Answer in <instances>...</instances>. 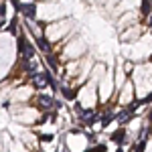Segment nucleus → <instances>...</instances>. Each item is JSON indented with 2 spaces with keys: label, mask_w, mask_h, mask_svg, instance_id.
<instances>
[{
  "label": "nucleus",
  "mask_w": 152,
  "mask_h": 152,
  "mask_svg": "<svg viewBox=\"0 0 152 152\" xmlns=\"http://www.w3.org/2000/svg\"><path fill=\"white\" fill-rule=\"evenodd\" d=\"M75 28H77V26L73 23V18L67 16V18H63V20L45 24V39H47L49 43H53V47H55L59 41H63V39L69 35V33H73Z\"/></svg>",
  "instance_id": "nucleus-1"
},
{
  "label": "nucleus",
  "mask_w": 152,
  "mask_h": 152,
  "mask_svg": "<svg viewBox=\"0 0 152 152\" xmlns=\"http://www.w3.org/2000/svg\"><path fill=\"white\" fill-rule=\"evenodd\" d=\"M85 55H87V43H85V39H81V37L73 39L69 45L59 53V57L67 59V61H77V59H83Z\"/></svg>",
  "instance_id": "nucleus-2"
},
{
  "label": "nucleus",
  "mask_w": 152,
  "mask_h": 152,
  "mask_svg": "<svg viewBox=\"0 0 152 152\" xmlns=\"http://www.w3.org/2000/svg\"><path fill=\"white\" fill-rule=\"evenodd\" d=\"M33 102H35V107L43 114H51V112H57L55 107H57V97L51 94H37L33 97Z\"/></svg>",
  "instance_id": "nucleus-3"
},
{
  "label": "nucleus",
  "mask_w": 152,
  "mask_h": 152,
  "mask_svg": "<svg viewBox=\"0 0 152 152\" xmlns=\"http://www.w3.org/2000/svg\"><path fill=\"white\" fill-rule=\"evenodd\" d=\"M39 118H41V112L37 110L35 105L33 107H28V105H24V110L20 114H16V116H12V120L16 122V124H23V126H37V122H39Z\"/></svg>",
  "instance_id": "nucleus-4"
},
{
  "label": "nucleus",
  "mask_w": 152,
  "mask_h": 152,
  "mask_svg": "<svg viewBox=\"0 0 152 152\" xmlns=\"http://www.w3.org/2000/svg\"><path fill=\"white\" fill-rule=\"evenodd\" d=\"M35 87H33V85H31V83H28V85H26V83H24L23 87H18V89H14V91H12L10 94V99H12V104H28V102H31V99H33V97H35Z\"/></svg>",
  "instance_id": "nucleus-5"
},
{
  "label": "nucleus",
  "mask_w": 152,
  "mask_h": 152,
  "mask_svg": "<svg viewBox=\"0 0 152 152\" xmlns=\"http://www.w3.org/2000/svg\"><path fill=\"white\" fill-rule=\"evenodd\" d=\"M114 79H112V67L107 69V75H105L104 79L99 81V97H102V102H107V97L112 95V91H114Z\"/></svg>",
  "instance_id": "nucleus-6"
},
{
  "label": "nucleus",
  "mask_w": 152,
  "mask_h": 152,
  "mask_svg": "<svg viewBox=\"0 0 152 152\" xmlns=\"http://www.w3.org/2000/svg\"><path fill=\"white\" fill-rule=\"evenodd\" d=\"M140 33H142V26L140 24H134V26H128L120 33V41L122 43H134L140 39Z\"/></svg>",
  "instance_id": "nucleus-7"
},
{
  "label": "nucleus",
  "mask_w": 152,
  "mask_h": 152,
  "mask_svg": "<svg viewBox=\"0 0 152 152\" xmlns=\"http://www.w3.org/2000/svg\"><path fill=\"white\" fill-rule=\"evenodd\" d=\"M134 104V83L126 81V85L122 87V94H120V105L128 107Z\"/></svg>",
  "instance_id": "nucleus-8"
},
{
  "label": "nucleus",
  "mask_w": 152,
  "mask_h": 152,
  "mask_svg": "<svg viewBox=\"0 0 152 152\" xmlns=\"http://www.w3.org/2000/svg\"><path fill=\"white\" fill-rule=\"evenodd\" d=\"M45 63H47L49 67L47 69L55 75V73H59V71H63V67H61V57H59L57 53H51V55H47L45 57Z\"/></svg>",
  "instance_id": "nucleus-9"
},
{
  "label": "nucleus",
  "mask_w": 152,
  "mask_h": 152,
  "mask_svg": "<svg viewBox=\"0 0 152 152\" xmlns=\"http://www.w3.org/2000/svg\"><path fill=\"white\" fill-rule=\"evenodd\" d=\"M35 47H37L39 53H43V57H47V55H51V53H55L53 43H49L45 37H43V39H37V41H35Z\"/></svg>",
  "instance_id": "nucleus-10"
},
{
  "label": "nucleus",
  "mask_w": 152,
  "mask_h": 152,
  "mask_svg": "<svg viewBox=\"0 0 152 152\" xmlns=\"http://www.w3.org/2000/svg\"><path fill=\"white\" fill-rule=\"evenodd\" d=\"M35 55H37V47H35V43H26L23 49H20V59L23 61H33L35 59Z\"/></svg>",
  "instance_id": "nucleus-11"
},
{
  "label": "nucleus",
  "mask_w": 152,
  "mask_h": 152,
  "mask_svg": "<svg viewBox=\"0 0 152 152\" xmlns=\"http://www.w3.org/2000/svg\"><path fill=\"white\" fill-rule=\"evenodd\" d=\"M12 138H10V134L6 132V130H2L0 132V152H10L12 148Z\"/></svg>",
  "instance_id": "nucleus-12"
},
{
  "label": "nucleus",
  "mask_w": 152,
  "mask_h": 152,
  "mask_svg": "<svg viewBox=\"0 0 152 152\" xmlns=\"http://www.w3.org/2000/svg\"><path fill=\"white\" fill-rule=\"evenodd\" d=\"M59 91H61V95L67 99V102H75V97H77V87H71V85H61L59 87Z\"/></svg>",
  "instance_id": "nucleus-13"
},
{
  "label": "nucleus",
  "mask_w": 152,
  "mask_h": 152,
  "mask_svg": "<svg viewBox=\"0 0 152 152\" xmlns=\"http://www.w3.org/2000/svg\"><path fill=\"white\" fill-rule=\"evenodd\" d=\"M20 31H23V28L18 26V14H16V16H12L10 20H8V24H6V33L12 35V37H18Z\"/></svg>",
  "instance_id": "nucleus-14"
},
{
  "label": "nucleus",
  "mask_w": 152,
  "mask_h": 152,
  "mask_svg": "<svg viewBox=\"0 0 152 152\" xmlns=\"http://www.w3.org/2000/svg\"><path fill=\"white\" fill-rule=\"evenodd\" d=\"M110 140H112V142H116L118 146H124V142H126V130H124V128H120L118 132H114V134L110 136Z\"/></svg>",
  "instance_id": "nucleus-15"
},
{
  "label": "nucleus",
  "mask_w": 152,
  "mask_h": 152,
  "mask_svg": "<svg viewBox=\"0 0 152 152\" xmlns=\"http://www.w3.org/2000/svg\"><path fill=\"white\" fill-rule=\"evenodd\" d=\"M140 16H142V18H150V16H152V2L142 0V4H140Z\"/></svg>",
  "instance_id": "nucleus-16"
},
{
  "label": "nucleus",
  "mask_w": 152,
  "mask_h": 152,
  "mask_svg": "<svg viewBox=\"0 0 152 152\" xmlns=\"http://www.w3.org/2000/svg\"><path fill=\"white\" fill-rule=\"evenodd\" d=\"M83 152H107V146L105 144H95V146H87Z\"/></svg>",
  "instance_id": "nucleus-17"
},
{
  "label": "nucleus",
  "mask_w": 152,
  "mask_h": 152,
  "mask_svg": "<svg viewBox=\"0 0 152 152\" xmlns=\"http://www.w3.org/2000/svg\"><path fill=\"white\" fill-rule=\"evenodd\" d=\"M148 122L152 124V110H150V114H148Z\"/></svg>",
  "instance_id": "nucleus-18"
},
{
  "label": "nucleus",
  "mask_w": 152,
  "mask_h": 152,
  "mask_svg": "<svg viewBox=\"0 0 152 152\" xmlns=\"http://www.w3.org/2000/svg\"><path fill=\"white\" fill-rule=\"evenodd\" d=\"M116 152H124V146H118V150Z\"/></svg>",
  "instance_id": "nucleus-19"
},
{
  "label": "nucleus",
  "mask_w": 152,
  "mask_h": 152,
  "mask_svg": "<svg viewBox=\"0 0 152 152\" xmlns=\"http://www.w3.org/2000/svg\"><path fill=\"white\" fill-rule=\"evenodd\" d=\"M148 20H150V33H152V16H150V18H148Z\"/></svg>",
  "instance_id": "nucleus-20"
},
{
  "label": "nucleus",
  "mask_w": 152,
  "mask_h": 152,
  "mask_svg": "<svg viewBox=\"0 0 152 152\" xmlns=\"http://www.w3.org/2000/svg\"><path fill=\"white\" fill-rule=\"evenodd\" d=\"M150 63H152V55H150Z\"/></svg>",
  "instance_id": "nucleus-21"
},
{
  "label": "nucleus",
  "mask_w": 152,
  "mask_h": 152,
  "mask_svg": "<svg viewBox=\"0 0 152 152\" xmlns=\"http://www.w3.org/2000/svg\"><path fill=\"white\" fill-rule=\"evenodd\" d=\"M35 152H43V150H35Z\"/></svg>",
  "instance_id": "nucleus-22"
}]
</instances>
